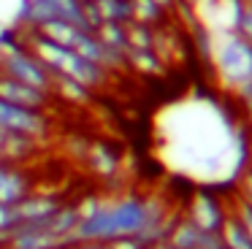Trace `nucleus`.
<instances>
[{
  "instance_id": "obj_1",
  "label": "nucleus",
  "mask_w": 252,
  "mask_h": 249,
  "mask_svg": "<svg viewBox=\"0 0 252 249\" xmlns=\"http://www.w3.org/2000/svg\"><path fill=\"white\" fill-rule=\"evenodd\" d=\"M212 62L228 90H241L252 81V46L239 32L212 35Z\"/></svg>"
},
{
  "instance_id": "obj_2",
  "label": "nucleus",
  "mask_w": 252,
  "mask_h": 249,
  "mask_svg": "<svg viewBox=\"0 0 252 249\" xmlns=\"http://www.w3.org/2000/svg\"><path fill=\"white\" fill-rule=\"evenodd\" d=\"M0 73L11 76V79L22 81L28 87H35L41 92L55 95V76H52V70L25 43L17 49H8V52H0Z\"/></svg>"
},
{
  "instance_id": "obj_3",
  "label": "nucleus",
  "mask_w": 252,
  "mask_h": 249,
  "mask_svg": "<svg viewBox=\"0 0 252 249\" xmlns=\"http://www.w3.org/2000/svg\"><path fill=\"white\" fill-rule=\"evenodd\" d=\"M182 214L192 222L195 227L206 233H220L225 217H228V203H222L220 195H214L212 189H195V192L187 198V206Z\"/></svg>"
},
{
  "instance_id": "obj_4",
  "label": "nucleus",
  "mask_w": 252,
  "mask_h": 249,
  "mask_svg": "<svg viewBox=\"0 0 252 249\" xmlns=\"http://www.w3.org/2000/svg\"><path fill=\"white\" fill-rule=\"evenodd\" d=\"M0 127L6 133L25 135V138H44L49 133V119L46 111H35V108H25L17 103H8L0 97Z\"/></svg>"
},
{
  "instance_id": "obj_5",
  "label": "nucleus",
  "mask_w": 252,
  "mask_h": 249,
  "mask_svg": "<svg viewBox=\"0 0 252 249\" xmlns=\"http://www.w3.org/2000/svg\"><path fill=\"white\" fill-rule=\"evenodd\" d=\"M165 241L176 249H222L220 233H206V230H201V227H195L182 211L174 219V225H171Z\"/></svg>"
},
{
  "instance_id": "obj_6",
  "label": "nucleus",
  "mask_w": 252,
  "mask_h": 249,
  "mask_svg": "<svg viewBox=\"0 0 252 249\" xmlns=\"http://www.w3.org/2000/svg\"><path fill=\"white\" fill-rule=\"evenodd\" d=\"M33 192V179L19 162L0 160V203L14 206Z\"/></svg>"
},
{
  "instance_id": "obj_7",
  "label": "nucleus",
  "mask_w": 252,
  "mask_h": 249,
  "mask_svg": "<svg viewBox=\"0 0 252 249\" xmlns=\"http://www.w3.org/2000/svg\"><path fill=\"white\" fill-rule=\"evenodd\" d=\"M0 97L8 103H17V106H25V108H35V111H46L52 103L49 92L28 87V84H22V81L11 79L6 73H0Z\"/></svg>"
},
{
  "instance_id": "obj_8",
  "label": "nucleus",
  "mask_w": 252,
  "mask_h": 249,
  "mask_svg": "<svg viewBox=\"0 0 252 249\" xmlns=\"http://www.w3.org/2000/svg\"><path fill=\"white\" fill-rule=\"evenodd\" d=\"M63 203H65V200L57 198V195L30 192L28 198H22L19 203H14V209H17L19 219H22V225H25V222H38V219H46V217H52Z\"/></svg>"
},
{
  "instance_id": "obj_9",
  "label": "nucleus",
  "mask_w": 252,
  "mask_h": 249,
  "mask_svg": "<svg viewBox=\"0 0 252 249\" xmlns=\"http://www.w3.org/2000/svg\"><path fill=\"white\" fill-rule=\"evenodd\" d=\"M87 160L100 176H111V173H117V168H120V149H114V146L106 144V141H98V144L90 146Z\"/></svg>"
},
{
  "instance_id": "obj_10",
  "label": "nucleus",
  "mask_w": 252,
  "mask_h": 249,
  "mask_svg": "<svg viewBox=\"0 0 252 249\" xmlns=\"http://www.w3.org/2000/svg\"><path fill=\"white\" fill-rule=\"evenodd\" d=\"M125 62H127V68H130V70H136V73H141V76H163L165 73L163 60H160L152 49H149V52H141V49H127V52H125Z\"/></svg>"
},
{
  "instance_id": "obj_11",
  "label": "nucleus",
  "mask_w": 252,
  "mask_h": 249,
  "mask_svg": "<svg viewBox=\"0 0 252 249\" xmlns=\"http://www.w3.org/2000/svg\"><path fill=\"white\" fill-rule=\"evenodd\" d=\"M33 30H35V32H41L44 38H49V41L60 43V46H68V49L73 46L76 35L82 32L79 27H73L71 22H63V19H49V22H44V25L33 27ZM84 32H87V30H84Z\"/></svg>"
},
{
  "instance_id": "obj_12",
  "label": "nucleus",
  "mask_w": 252,
  "mask_h": 249,
  "mask_svg": "<svg viewBox=\"0 0 252 249\" xmlns=\"http://www.w3.org/2000/svg\"><path fill=\"white\" fill-rule=\"evenodd\" d=\"M220 238H222L225 249H252V241L247 236L244 225L236 219V214L228 209V217H225L222 227H220Z\"/></svg>"
},
{
  "instance_id": "obj_13",
  "label": "nucleus",
  "mask_w": 252,
  "mask_h": 249,
  "mask_svg": "<svg viewBox=\"0 0 252 249\" xmlns=\"http://www.w3.org/2000/svg\"><path fill=\"white\" fill-rule=\"evenodd\" d=\"M130 8H133V22L147 27H160L171 19L155 0H130Z\"/></svg>"
},
{
  "instance_id": "obj_14",
  "label": "nucleus",
  "mask_w": 252,
  "mask_h": 249,
  "mask_svg": "<svg viewBox=\"0 0 252 249\" xmlns=\"http://www.w3.org/2000/svg\"><path fill=\"white\" fill-rule=\"evenodd\" d=\"M95 35H98V41L103 43L106 49H111V52H120V54L127 52V30L120 22H103V25L95 30Z\"/></svg>"
},
{
  "instance_id": "obj_15",
  "label": "nucleus",
  "mask_w": 252,
  "mask_h": 249,
  "mask_svg": "<svg viewBox=\"0 0 252 249\" xmlns=\"http://www.w3.org/2000/svg\"><path fill=\"white\" fill-rule=\"evenodd\" d=\"M52 76H55V95H63L71 103H87L93 97V90H87L79 81L68 79V76H60V73H52Z\"/></svg>"
},
{
  "instance_id": "obj_16",
  "label": "nucleus",
  "mask_w": 252,
  "mask_h": 249,
  "mask_svg": "<svg viewBox=\"0 0 252 249\" xmlns=\"http://www.w3.org/2000/svg\"><path fill=\"white\" fill-rule=\"evenodd\" d=\"M95 3H98V11L103 16V22H120V25L133 22L130 0H95Z\"/></svg>"
},
{
  "instance_id": "obj_17",
  "label": "nucleus",
  "mask_w": 252,
  "mask_h": 249,
  "mask_svg": "<svg viewBox=\"0 0 252 249\" xmlns=\"http://www.w3.org/2000/svg\"><path fill=\"white\" fill-rule=\"evenodd\" d=\"M127 49H141V52H155V27L138 25V22H127Z\"/></svg>"
},
{
  "instance_id": "obj_18",
  "label": "nucleus",
  "mask_w": 252,
  "mask_h": 249,
  "mask_svg": "<svg viewBox=\"0 0 252 249\" xmlns=\"http://www.w3.org/2000/svg\"><path fill=\"white\" fill-rule=\"evenodd\" d=\"M236 32L252 46V0H244V3H241L239 19H236Z\"/></svg>"
},
{
  "instance_id": "obj_19",
  "label": "nucleus",
  "mask_w": 252,
  "mask_h": 249,
  "mask_svg": "<svg viewBox=\"0 0 252 249\" xmlns=\"http://www.w3.org/2000/svg\"><path fill=\"white\" fill-rule=\"evenodd\" d=\"M233 95H236V103H239V108H241V117H244L247 127L252 130V81L244 84L241 90H236Z\"/></svg>"
},
{
  "instance_id": "obj_20",
  "label": "nucleus",
  "mask_w": 252,
  "mask_h": 249,
  "mask_svg": "<svg viewBox=\"0 0 252 249\" xmlns=\"http://www.w3.org/2000/svg\"><path fill=\"white\" fill-rule=\"evenodd\" d=\"M228 209L233 211V214H236V219H239L241 225H244L247 236H250V241H252V209H250V206H247L244 200L239 198V195H236V200L228 206Z\"/></svg>"
},
{
  "instance_id": "obj_21",
  "label": "nucleus",
  "mask_w": 252,
  "mask_h": 249,
  "mask_svg": "<svg viewBox=\"0 0 252 249\" xmlns=\"http://www.w3.org/2000/svg\"><path fill=\"white\" fill-rule=\"evenodd\" d=\"M106 247L109 249H147L141 241H138L136 236H122V238H111V241H106Z\"/></svg>"
},
{
  "instance_id": "obj_22",
  "label": "nucleus",
  "mask_w": 252,
  "mask_h": 249,
  "mask_svg": "<svg viewBox=\"0 0 252 249\" xmlns=\"http://www.w3.org/2000/svg\"><path fill=\"white\" fill-rule=\"evenodd\" d=\"M239 198L252 209V171H244L239 179Z\"/></svg>"
},
{
  "instance_id": "obj_23",
  "label": "nucleus",
  "mask_w": 252,
  "mask_h": 249,
  "mask_svg": "<svg viewBox=\"0 0 252 249\" xmlns=\"http://www.w3.org/2000/svg\"><path fill=\"white\" fill-rule=\"evenodd\" d=\"M155 3H158L160 8H163L165 14H168V16H174V11L179 8V0H155Z\"/></svg>"
},
{
  "instance_id": "obj_24",
  "label": "nucleus",
  "mask_w": 252,
  "mask_h": 249,
  "mask_svg": "<svg viewBox=\"0 0 252 249\" xmlns=\"http://www.w3.org/2000/svg\"><path fill=\"white\" fill-rule=\"evenodd\" d=\"M76 249H109V247H106V241H82L76 244Z\"/></svg>"
},
{
  "instance_id": "obj_25",
  "label": "nucleus",
  "mask_w": 252,
  "mask_h": 249,
  "mask_svg": "<svg viewBox=\"0 0 252 249\" xmlns=\"http://www.w3.org/2000/svg\"><path fill=\"white\" fill-rule=\"evenodd\" d=\"M149 249H176V247H171L168 241H158V244H152Z\"/></svg>"
},
{
  "instance_id": "obj_26",
  "label": "nucleus",
  "mask_w": 252,
  "mask_h": 249,
  "mask_svg": "<svg viewBox=\"0 0 252 249\" xmlns=\"http://www.w3.org/2000/svg\"><path fill=\"white\" fill-rule=\"evenodd\" d=\"M179 3H182V5H187V8H192V11H195L198 0H179Z\"/></svg>"
},
{
  "instance_id": "obj_27",
  "label": "nucleus",
  "mask_w": 252,
  "mask_h": 249,
  "mask_svg": "<svg viewBox=\"0 0 252 249\" xmlns=\"http://www.w3.org/2000/svg\"><path fill=\"white\" fill-rule=\"evenodd\" d=\"M247 171H252V155H250V165H247Z\"/></svg>"
},
{
  "instance_id": "obj_28",
  "label": "nucleus",
  "mask_w": 252,
  "mask_h": 249,
  "mask_svg": "<svg viewBox=\"0 0 252 249\" xmlns=\"http://www.w3.org/2000/svg\"><path fill=\"white\" fill-rule=\"evenodd\" d=\"M222 249H225V247H222Z\"/></svg>"
}]
</instances>
